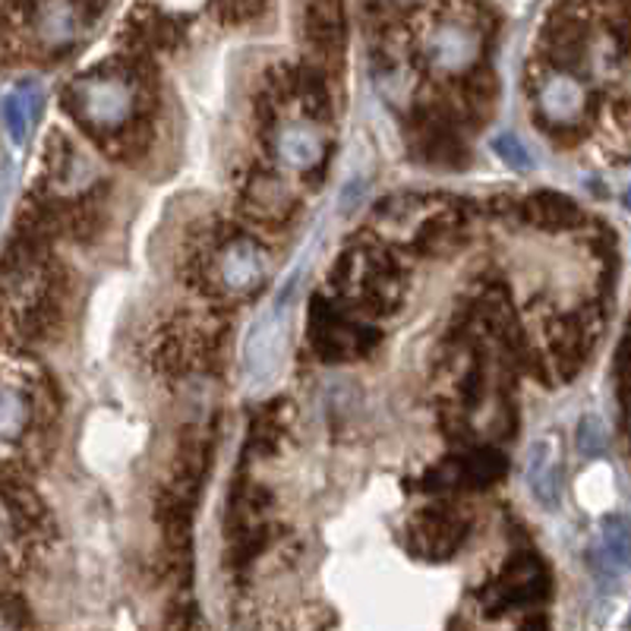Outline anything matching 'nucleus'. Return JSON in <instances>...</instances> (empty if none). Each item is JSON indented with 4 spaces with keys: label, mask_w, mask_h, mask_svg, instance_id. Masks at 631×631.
Listing matches in <instances>:
<instances>
[{
    "label": "nucleus",
    "mask_w": 631,
    "mask_h": 631,
    "mask_svg": "<svg viewBox=\"0 0 631 631\" xmlns=\"http://www.w3.org/2000/svg\"><path fill=\"white\" fill-rule=\"evenodd\" d=\"M493 153L499 155L512 171H530V168H534V158H530L527 146L522 143V136H515V133L496 136V139H493Z\"/></svg>",
    "instance_id": "19"
},
{
    "label": "nucleus",
    "mask_w": 631,
    "mask_h": 631,
    "mask_svg": "<svg viewBox=\"0 0 631 631\" xmlns=\"http://www.w3.org/2000/svg\"><path fill=\"white\" fill-rule=\"evenodd\" d=\"M546 593H549V575L544 562L534 556H518L505 562L499 575L480 590V607L490 619H499L508 612L544 603Z\"/></svg>",
    "instance_id": "6"
},
{
    "label": "nucleus",
    "mask_w": 631,
    "mask_h": 631,
    "mask_svg": "<svg viewBox=\"0 0 631 631\" xmlns=\"http://www.w3.org/2000/svg\"><path fill=\"white\" fill-rule=\"evenodd\" d=\"M269 275V256L260 243L246 234L221 240L202 262L206 287H212L224 297H243Z\"/></svg>",
    "instance_id": "3"
},
{
    "label": "nucleus",
    "mask_w": 631,
    "mask_h": 631,
    "mask_svg": "<svg viewBox=\"0 0 631 631\" xmlns=\"http://www.w3.org/2000/svg\"><path fill=\"white\" fill-rule=\"evenodd\" d=\"M301 272L291 275L287 282V291L278 294V301L272 304V309H265L260 323L253 326V332L246 335V345H243V367L250 372V379L256 382H265L272 379L278 367H282L284 357V341H287V301L291 294L297 291V278Z\"/></svg>",
    "instance_id": "7"
},
{
    "label": "nucleus",
    "mask_w": 631,
    "mask_h": 631,
    "mask_svg": "<svg viewBox=\"0 0 631 631\" xmlns=\"http://www.w3.org/2000/svg\"><path fill=\"white\" fill-rule=\"evenodd\" d=\"M537 114L549 130H566L578 127L585 108H588V92L585 86L562 70H549L537 83Z\"/></svg>",
    "instance_id": "10"
},
{
    "label": "nucleus",
    "mask_w": 631,
    "mask_h": 631,
    "mask_svg": "<svg viewBox=\"0 0 631 631\" xmlns=\"http://www.w3.org/2000/svg\"><path fill=\"white\" fill-rule=\"evenodd\" d=\"M275 158L291 175H313L326 161V143L316 133V127L291 124L275 136Z\"/></svg>",
    "instance_id": "12"
},
{
    "label": "nucleus",
    "mask_w": 631,
    "mask_h": 631,
    "mask_svg": "<svg viewBox=\"0 0 631 631\" xmlns=\"http://www.w3.org/2000/svg\"><path fill=\"white\" fill-rule=\"evenodd\" d=\"M309 345L328 364H345L370 354L379 345V335L360 319H354L348 306L316 301L309 316Z\"/></svg>",
    "instance_id": "5"
},
{
    "label": "nucleus",
    "mask_w": 631,
    "mask_h": 631,
    "mask_svg": "<svg viewBox=\"0 0 631 631\" xmlns=\"http://www.w3.org/2000/svg\"><path fill=\"white\" fill-rule=\"evenodd\" d=\"M136 80H130V73H88L86 80L73 83L70 88V105L73 114L86 124L88 130L117 133L127 136L139 124H136Z\"/></svg>",
    "instance_id": "2"
},
{
    "label": "nucleus",
    "mask_w": 631,
    "mask_h": 631,
    "mask_svg": "<svg viewBox=\"0 0 631 631\" xmlns=\"http://www.w3.org/2000/svg\"><path fill=\"white\" fill-rule=\"evenodd\" d=\"M515 631H553V629H549V622H546L544 616H530V619H524Z\"/></svg>",
    "instance_id": "21"
},
{
    "label": "nucleus",
    "mask_w": 631,
    "mask_h": 631,
    "mask_svg": "<svg viewBox=\"0 0 631 631\" xmlns=\"http://www.w3.org/2000/svg\"><path fill=\"white\" fill-rule=\"evenodd\" d=\"M505 477V458L496 449H477L467 455L452 458L435 471V486L452 490H486Z\"/></svg>",
    "instance_id": "11"
},
{
    "label": "nucleus",
    "mask_w": 631,
    "mask_h": 631,
    "mask_svg": "<svg viewBox=\"0 0 631 631\" xmlns=\"http://www.w3.org/2000/svg\"><path fill=\"white\" fill-rule=\"evenodd\" d=\"M575 445L585 458H600L610 445V433H607V423L597 414H585L578 420V435H575Z\"/></svg>",
    "instance_id": "18"
},
{
    "label": "nucleus",
    "mask_w": 631,
    "mask_h": 631,
    "mask_svg": "<svg viewBox=\"0 0 631 631\" xmlns=\"http://www.w3.org/2000/svg\"><path fill=\"white\" fill-rule=\"evenodd\" d=\"M306 35L319 51H335L345 42L341 7H306Z\"/></svg>",
    "instance_id": "14"
},
{
    "label": "nucleus",
    "mask_w": 631,
    "mask_h": 631,
    "mask_svg": "<svg viewBox=\"0 0 631 631\" xmlns=\"http://www.w3.org/2000/svg\"><path fill=\"white\" fill-rule=\"evenodd\" d=\"M524 212L530 221L544 224V228H566L568 221H575L578 212L566 197H556V193H540V197H530L524 202Z\"/></svg>",
    "instance_id": "16"
},
{
    "label": "nucleus",
    "mask_w": 631,
    "mask_h": 631,
    "mask_svg": "<svg viewBox=\"0 0 631 631\" xmlns=\"http://www.w3.org/2000/svg\"><path fill=\"white\" fill-rule=\"evenodd\" d=\"M496 102V80L490 70H474L464 76V108L483 114V111L493 108Z\"/></svg>",
    "instance_id": "17"
},
{
    "label": "nucleus",
    "mask_w": 631,
    "mask_h": 631,
    "mask_svg": "<svg viewBox=\"0 0 631 631\" xmlns=\"http://www.w3.org/2000/svg\"><path fill=\"white\" fill-rule=\"evenodd\" d=\"M467 537V522L452 508H427L408 522V549L420 559H452Z\"/></svg>",
    "instance_id": "8"
},
{
    "label": "nucleus",
    "mask_w": 631,
    "mask_h": 631,
    "mask_svg": "<svg viewBox=\"0 0 631 631\" xmlns=\"http://www.w3.org/2000/svg\"><path fill=\"white\" fill-rule=\"evenodd\" d=\"M622 202H625V209H631V187L625 190V197H622Z\"/></svg>",
    "instance_id": "22"
},
{
    "label": "nucleus",
    "mask_w": 631,
    "mask_h": 631,
    "mask_svg": "<svg viewBox=\"0 0 631 631\" xmlns=\"http://www.w3.org/2000/svg\"><path fill=\"white\" fill-rule=\"evenodd\" d=\"M483 48V32L474 20H464L461 10H442L423 35V57L445 76L474 73Z\"/></svg>",
    "instance_id": "4"
},
{
    "label": "nucleus",
    "mask_w": 631,
    "mask_h": 631,
    "mask_svg": "<svg viewBox=\"0 0 631 631\" xmlns=\"http://www.w3.org/2000/svg\"><path fill=\"white\" fill-rule=\"evenodd\" d=\"M240 199H243V209L265 224L284 221L294 209V197L287 193V187L278 175H253L246 180Z\"/></svg>",
    "instance_id": "13"
},
{
    "label": "nucleus",
    "mask_w": 631,
    "mask_h": 631,
    "mask_svg": "<svg viewBox=\"0 0 631 631\" xmlns=\"http://www.w3.org/2000/svg\"><path fill=\"white\" fill-rule=\"evenodd\" d=\"M165 631H209L206 619L197 610V603H177L165 619Z\"/></svg>",
    "instance_id": "20"
},
{
    "label": "nucleus",
    "mask_w": 631,
    "mask_h": 631,
    "mask_svg": "<svg viewBox=\"0 0 631 631\" xmlns=\"http://www.w3.org/2000/svg\"><path fill=\"white\" fill-rule=\"evenodd\" d=\"M600 556L616 571L631 568V522L629 518H610L600 534Z\"/></svg>",
    "instance_id": "15"
},
{
    "label": "nucleus",
    "mask_w": 631,
    "mask_h": 631,
    "mask_svg": "<svg viewBox=\"0 0 631 631\" xmlns=\"http://www.w3.org/2000/svg\"><path fill=\"white\" fill-rule=\"evenodd\" d=\"M332 291L338 294L341 306L386 316L404 297V272L389 253L354 246L332 265Z\"/></svg>",
    "instance_id": "1"
},
{
    "label": "nucleus",
    "mask_w": 631,
    "mask_h": 631,
    "mask_svg": "<svg viewBox=\"0 0 631 631\" xmlns=\"http://www.w3.org/2000/svg\"><path fill=\"white\" fill-rule=\"evenodd\" d=\"M562 474H566V458H562V435L556 430H546L534 439L527 464H524V483L530 499L540 508L553 512L562 499Z\"/></svg>",
    "instance_id": "9"
}]
</instances>
